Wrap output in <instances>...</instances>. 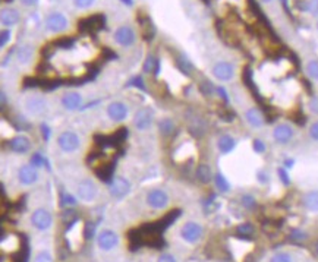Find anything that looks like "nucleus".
I'll return each instance as SVG.
<instances>
[{"label":"nucleus","mask_w":318,"mask_h":262,"mask_svg":"<svg viewBox=\"0 0 318 262\" xmlns=\"http://www.w3.org/2000/svg\"><path fill=\"white\" fill-rule=\"evenodd\" d=\"M9 38H11V32H9V31H2V32H0V47L8 43Z\"/></svg>","instance_id":"obj_46"},{"label":"nucleus","mask_w":318,"mask_h":262,"mask_svg":"<svg viewBox=\"0 0 318 262\" xmlns=\"http://www.w3.org/2000/svg\"><path fill=\"white\" fill-rule=\"evenodd\" d=\"M244 119H245L246 123L254 129H261L265 125V119L257 107H248L245 113H244Z\"/></svg>","instance_id":"obj_16"},{"label":"nucleus","mask_w":318,"mask_h":262,"mask_svg":"<svg viewBox=\"0 0 318 262\" xmlns=\"http://www.w3.org/2000/svg\"><path fill=\"white\" fill-rule=\"evenodd\" d=\"M305 11H308L309 14H312L314 16H318V0H309L305 5Z\"/></svg>","instance_id":"obj_38"},{"label":"nucleus","mask_w":318,"mask_h":262,"mask_svg":"<svg viewBox=\"0 0 318 262\" xmlns=\"http://www.w3.org/2000/svg\"><path fill=\"white\" fill-rule=\"evenodd\" d=\"M257 179H258L260 183L265 185V183H268V180H270V175H268L267 170L261 169V170H258V173H257Z\"/></svg>","instance_id":"obj_41"},{"label":"nucleus","mask_w":318,"mask_h":262,"mask_svg":"<svg viewBox=\"0 0 318 262\" xmlns=\"http://www.w3.org/2000/svg\"><path fill=\"white\" fill-rule=\"evenodd\" d=\"M104 24V19H103L102 15H93V16H88L85 19L79 21V28L84 29V31H97L100 29Z\"/></svg>","instance_id":"obj_21"},{"label":"nucleus","mask_w":318,"mask_h":262,"mask_svg":"<svg viewBox=\"0 0 318 262\" xmlns=\"http://www.w3.org/2000/svg\"><path fill=\"white\" fill-rule=\"evenodd\" d=\"M81 104H82V95L76 91H69L62 97V106L66 110H71V112L76 110L81 107Z\"/></svg>","instance_id":"obj_17"},{"label":"nucleus","mask_w":318,"mask_h":262,"mask_svg":"<svg viewBox=\"0 0 318 262\" xmlns=\"http://www.w3.org/2000/svg\"><path fill=\"white\" fill-rule=\"evenodd\" d=\"M255 233V227L251 223H242L236 227V234L239 237H251Z\"/></svg>","instance_id":"obj_28"},{"label":"nucleus","mask_w":318,"mask_h":262,"mask_svg":"<svg viewBox=\"0 0 318 262\" xmlns=\"http://www.w3.org/2000/svg\"><path fill=\"white\" fill-rule=\"evenodd\" d=\"M241 204L245 206L246 209H254L255 206H257V199L252 196V195H249V193H245L242 198H241Z\"/></svg>","instance_id":"obj_31"},{"label":"nucleus","mask_w":318,"mask_h":262,"mask_svg":"<svg viewBox=\"0 0 318 262\" xmlns=\"http://www.w3.org/2000/svg\"><path fill=\"white\" fill-rule=\"evenodd\" d=\"M211 75L220 82H231L236 75V69H235L233 63L221 60V62H217L211 68Z\"/></svg>","instance_id":"obj_5"},{"label":"nucleus","mask_w":318,"mask_h":262,"mask_svg":"<svg viewBox=\"0 0 318 262\" xmlns=\"http://www.w3.org/2000/svg\"><path fill=\"white\" fill-rule=\"evenodd\" d=\"M32 55H34V50L29 44H25L22 45L18 51H16V60L21 63V65H27L31 62L32 59Z\"/></svg>","instance_id":"obj_25"},{"label":"nucleus","mask_w":318,"mask_h":262,"mask_svg":"<svg viewBox=\"0 0 318 262\" xmlns=\"http://www.w3.org/2000/svg\"><path fill=\"white\" fill-rule=\"evenodd\" d=\"M157 262H177V261H176V258H174L172 253H163V255H160L159 256Z\"/></svg>","instance_id":"obj_45"},{"label":"nucleus","mask_w":318,"mask_h":262,"mask_svg":"<svg viewBox=\"0 0 318 262\" xmlns=\"http://www.w3.org/2000/svg\"><path fill=\"white\" fill-rule=\"evenodd\" d=\"M76 193H78V198L81 201H84V202H93L99 196V188H97L96 182H93L91 179H84V180H81L78 183Z\"/></svg>","instance_id":"obj_4"},{"label":"nucleus","mask_w":318,"mask_h":262,"mask_svg":"<svg viewBox=\"0 0 318 262\" xmlns=\"http://www.w3.org/2000/svg\"><path fill=\"white\" fill-rule=\"evenodd\" d=\"M277 176L280 177V182H282L283 185L289 186L290 177H289V173H288V170H286L285 167H279V169H277Z\"/></svg>","instance_id":"obj_37"},{"label":"nucleus","mask_w":318,"mask_h":262,"mask_svg":"<svg viewBox=\"0 0 318 262\" xmlns=\"http://www.w3.org/2000/svg\"><path fill=\"white\" fill-rule=\"evenodd\" d=\"M25 110L29 116L40 117L47 112V101L41 95H31L25 100Z\"/></svg>","instance_id":"obj_9"},{"label":"nucleus","mask_w":318,"mask_h":262,"mask_svg":"<svg viewBox=\"0 0 318 262\" xmlns=\"http://www.w3.org/2000/svg\"><path fill=\"white\" fill-rule=\"evenodd\" d=\"M195 175H197V179H198V182H201L204 185H207V183H210L211 180H213V172H211V167L208 166V164H200L198 167H197V172H195Z\"/></svg>","instance_id":"obj_24"},{"label":"nucleus","mask_w":318,"mask_h":262,"mask_svg":"<svg viewBox=\"0 0 318 262\" xmlns=\"http://www.w3.org/2000/svg\"><path fill=\"white\" fill-rule=\"evenodd\" d=\"M81 144L78 133L72 131L62 132L58 136V146L63 152H75Z\"/></svg>","instance_id":"obj_6"},{"label":"nucleus","mask_w":318,"mask_h":262,"mask_svg":"<svg viewBox=\"0 0 318 262\" xmlns=\"http://www.w3.org/2000/svg\"><path fill=\"white\" fill-rule=\"evenodd\" d=\"M29 164H31L32 167L38 169V167H43L44 164H47V161L44 160L43 155H41V154L35 152V154H34V155L31 157V160H29Z\"/></svg>","instance_id":"obj_35"},{"label":"nucleus","mask_w":318,"mask_h":262,"mask_svg":"<svg viewBox=\"0 0 318 262\" xmlns=\"http://www.w3.org/2000/svg\"><path fill=\"white\" fill-rule=\"evenodd\" d=\"M18 179L22 185L31 186V185L38 182L40 175H38V170L35 167H32L31 164H25L18 170Z\"/></svg>","instance_id":"obj_15"},{"label":"nucleus","mask_w":318,"mask_h":262,"mask_svg":"<svg viewBox=\"0 0 318 262\" xmlns=\"http://www.w3.org/2000/svg\"><path fill=\"white\" fill-rule=\"evenodd\" d=\"M106 113L113 122H123L129 116V107L123 101H112L107 106Z\"/></svg>","instance_id":"obj_11"},{"label":"nucleus","mask_w":318,"mask_h":262,"mask_svg":"<svg viewBox=\"0 0 318 262\" xmlns=\"http://www.w3.org/2000/svg\"><path fill=\"white\" fill-rule=\"evenodd\" d=\"M34 262H53V255L49 250H41L35 255Z\"/></svg>","instance_id":"obj_34"},{"label":"nucleus","mask_w":318,"mask_h":262,"mask_svg":"<svg viewBox=\"0 0 318 262\" xmlns=\"http://www.w3.org/2000/svg\"><path fill=\"white\" fill-rule=\"evenodd\" d=\"M125 5H132V0H125Z\"/></svg>","instance_id":"obj_51"},{"label":"nucleus","mask_w":318,"mask_h":262,"mask_svg":"<svg viewBox=\"0 0 318 262\" xmlns=\"http://www.w3.org/2000/svg\"><path fill=\"white\" fill-rule=\"evenodd\" d=\"M290 237H292V240H296V242H302L306 239V233L304 232H301V230H295L293 233L290 234Z\"/></svg>","instance_id":"obj_44"},{"label":"nucleus","mask_w":318,"mask_h":262,"mask_svg":"<svg viewBox=\"0 0 318 262\" xmlns=\"http://www.w3.org/2000/svg\"><path fill=\"white\" fill-rule=\"evenodd\" d=\"M261 3H265V5H268V3H271L273 0H260Z\"/></svg>","instance_id":"obj_50"},{"label":"nucleus","mask_w":318,"mask_h":262,"mask_svg":"<svg viewBox=\"0 0 318 262\" xmlns=\"http://www.w3.org/2000/svg\"><path fill=\"white\" fill-rule=\"evenodd\" d=\"M113 38H115V41L119 45H122V47H130V45H133L135 41H137V34H135L133 28L129 27V25H122V27H119L115 31Z\"/></svg>","instance_id":"obj_13"},{"label":"nucleus","mask_w":318,"mask_h":262,"mask_svg":"<svg viewBox=\"0 0 318 262\" xmlns=\"http://www.w3.org/2000/svg\"><path fill=\"white\" fill-rule=\"evenodd\" d=\"M236 139L232 136L231 133H223L221 136H218L217 139V149L221 152V154H231L232 151L236 148Z\"/></svg>","instance_id":"obj_20"},{"label":"nucleus","mask_w":318,"mask_h":262,"mask_svg":"<svg viewBox=\"0 0 318 262\" xmlns=\"http://www.w3.org/2000/svg\"><path fill=\"white\" fill-rule=\"evenodd\" d=\"M315 252H317V253H318V240H317V242H315Z\"/></svg>","instance_id":"obj_52"},{"label":"nucleus","mask_w":318,"mask_h":262,"mask_svg":"<svg viewBox=\"0 0 318 262\" xmlns=\"http://www.w3.org/2000/svg\"><path fill=\"white\" fill-rule=\"evenodd\" d=\"M302 204L309 213H318V189L306 192L302 198Z\"/></svg>","instance_id":"obj_22"},{"label":"nucleus","mask_w":318,"mask_h":262,"mask_svg":"<svg viewBox=\"0 0 318 262\" xmlns=\"http://www.w3.org/2000/svg\"><path fill=\"white\" fill-rule=\"evenodd\" d=\"M308 135H309V138L312 141H317L318 142V120L314 122V123H311V126L308 129Z\"/></svg>","instance_id":"obj_40"},{"label":"nucleus","mask_w":318,"mask_h":262,"mask_svg":"<svg viewBox=\"0 0 318 262\" xmlns=\"http://www.w3.org/2000/svg\"><path fill=\"white\" fill-rule=\"evenodd\" d=\"M216 91H217V92H218V94H220V97H221V98H223L224 101L229 102V94H228V91H226L224 88H223V87H217Z\"/></svg>","instance_id":"obj_47"},{"label":"nucleus","mask_w":318,"mask_h":262,"mask_svg":"<svg viewBox=\"0 0 318 262\" xmlns=\"http://www.w3.org/2000/svg\"><path fill=\"white\" fill-rule=\"evenodd\" d=\"M2 248L6 249V250H15V249L18 248V240H16V237H15V236H9V237L2 243Z\"/></svg>","instance_id":"obj_36"},{"label":"nucleus","mask_w":318,"mask_h":262,"mask_svg":"<svg viewBox=\"0 0 318 262\" xmlns=\"http://www.w3.org/2000/svg\"><path fill=\"white\" fill-rule=\"evenodd\" d=\"M5 102H6V97H5V94H2V92H0V107H2V106H5Z\"/></svg>","instance_id":"obj_49"},{"label":"nucleus","mask_w":318,"mask_h":262,"mask_svg":"<svg viewBox=\"0 0 318 262\" xmlns=\"http://www.w3.org/2000/svg\"><path fill=\"white\" fill-rule=\"evenodd\" d=\"M62 202H63V205H66V206H73V205L76 204V199H75V196H72V195L65 193V195H63Z\"/></svg>","instance_id":"obj_43"},{"label":"nucleus","mask_w":318,"mask_h":262,"mask_svg":"<svg viewBox=\"0 0 318 262\" xmlns=\"http://www.w3.org/2000/svg\"><path fill=\"white\" fill-rule=\"evenodd\" d=\"M94 2H96V0H73L75 6H76V8H81V9H87V8H89Z\"/></svg>","instance_id":"obj_42"},{"label":"nucleus","mask_w":318,"mask_h":262,"mask_svg":"<svg viewBox=\"0 0 318 262\" xmlns=\"http://www.w3.org/2000/svg\"><path fill=\"white\" fill-rule=\"evenodd\" d=\"M19 12L14 8H3L0 11V24L5 27H14L19 22Z\"/></svg>","instance_id":"obj_18"},{"label":"nucleus","mask_w":318,"mask_h":262,"mask_svg":"<svg viewBox=\"0 0 318 262\" xmlns=\"http://www.w3.org/2000/svg\"><path fill=\"white\" fill-rule=\"evenodd\" d=\"M31 224L34 229L40 232H46L53 226V216L46 208H37L31 214Z\"/></svg>","instance_id":"obj_2"},{"label":"nucleus","mask_w":318,"mask_h":262,"mask_svg":"<svg viewBox=\"0 0 318 262\" xmlns=\"http://www.w3.org/2000/svg\"><path fill=\"white\" fill-rule=\"evenodd\" d=\"M275 142L279 145H288L290 141L295 138V129L289 123H279L273 128V133H271Z\"/></svg>","instance_id":"obj_8"},{"label":"nucleus","mask_w":318,"mask_h":262,"mask_svg":"<svg viewBox=\"0 0 318 262\" xmlns=\"http://www.w3.org/2000/svg\"><path fill=\"white\" fill-rule=\"evenodd\" d=\"M270 262H293V258L288 252H277L270 258Z\"/></svg>","instance_id":"obj_32"},{"label":"nucleus","mask_w":318,"mask_h":262,"mask_svg":"<svg viewBox=\"0 0 318 262\" xmlns=\"http://www.w3.org/2000/svg\"><path fill=\"white\" fill-rule=\"evenodd\" d=\"M305 73L312 79V81H318V60L314 59V60H309L306 65H305Z\"/></svg>","instance_id":"obj_29"},{"label":"nucleus","mask_w":318,"mask_h":262,"mask_svg":"<svg viewBox=\"0 0 318 262\" xmlns=\"http://www.w3.org/2000/svg\"><path fill=\"white\" fill-rule=\"evenodd\" d=\"M252 149H254V152H257V154H264L265 151H267V145H265V142L260 139V138H255L254 141H252Z\"/></svg>","instance_id":"obj_33"},{"label":"nucleus","mask_w":318,"mask_h":262,"mask_svg":"<svg viewBox=\"0 0 318 262\" xmlns=\"http://www.w3.org/2000/svg\"><path fill=\"white\" fill-rule=\"evenodd\" d=\"M130 188H132V185H130V182L126 177L117 176V177H115V179L110 182L109 190H110V195H112L113 198L120 199V198H125V196L129 193Z\"/></svg>","instance_id":"obj_12"},{"label":"nucleus","mask_w":318,"mask_h":262,"mask_svg":"<svg viewBox=\"0 0 318 262\" xmlns=\"http://www.w3.org/2000/svg\"><path fill=\"white\" fill-rule=\"evenodd\" d=\"M308 109H309V112L314 115V116H318V95H314L309 102H308Z\"/></svg>","instance_id":"obj_39"},{"label":"nucleus","mask_w":318,"mask_h":262,"mask_svg":"<svg viewBox=\"0 0 318 262\" xmlns=\"http://www.w3.org/2000/svg\"><path fill=\"white\" fill-rule=\"evenodd\" d=\"M46 27L52 32H62L68 28V19L60 12H53L46 18Z\"/></svg>","instance_id":"obj_14"},{"label":"nucleus","mask_w":318,"mask_h":262,"mask_svg":"<svg viewBox=\"0 0 318 262\" xmlns=\"http://www.w3.org/2000/svg\"><path fill=\"white\" fill-rule=\"evenodd\" d=\"M174 122L169 117H164L159 122V132L163 136H170L174 132Z\"/></svg>","instance_id":"obj_26"},{"label":"nucleus","mask_w":318,"mask_h":262,"mask_svg":"<svg viewBox=\"0 0 318 262\" xmlns=\"http://www.w3.org/2000/svg\"><path fill=\"white\" fill-rule=\"evenodd\" d=\"M68 243L73 249L78 248V245L81 243V236H82V224L81 223H75L73 227L68 232Z\"/></svg>","instance_id":"obj_23"},{"label":"nucleus","mask_w":318,"mask_h":262,"mask_svg":"<svg viewBox=\"0 0 318 262\" xmlns=\"http://www.w3.org/2000/svg\"><path fill=\"white\" fill-rule=\"evenodd\" d=\"M9 146H11L12 151L18 152V154H25L31 149V139L27 138L25 135H18V136L11 139Z\"/></svg>","instance_id":"obj_19"},{"label":"nucleus","mask_w":318,"mask_h":262,"mask_svg":"<svg viewBox=\"0 0 318 262\" xmlns=\"http://www.w3.org/2000/svg\"><path fill=\"white\" fill-rule=\"evenodd\" d=\"M153 122H154V113L150 107H143V109L137 110L133 115V119H132L135 129L140 132L148 131L151 128Z\"/></svg>","instance_id":"obj_3"},{"label":"nucleus","mask_w":318,"mask_h":262,"mask_svg":"<svg viewBox=\"0 0 318 262\" xmlns=\"http://www.w3.org/2000/svg\"><path fill=\"white\" fill-rule=\"evenodd\" d=\"M179 234H180L184 242H187L189 245H195V243H198L203 239L204 227L197 221H187L180 227Z\"/></svg>","instance_id":"obj_1"},{"label":"nucleus","mask_w":318,"mask_h":262,"mask_svg":"<svg viewBox=\"0 0 318 262\" xmlns=\"http://www.w3.org/2000/svg\"><path fill=\"white\" fill-rule=\"evenodd\" d=\"M117 245H119V234L110 229H104L97 236V246L104 252L113 250Z\"/></svg>","instance_id":"obj_10"},{"label":"nucleus","mask_w":318,"mask_h":262,"mask_svg":"<svg viewBox=\"0 0 318 262\" xmlns=\"http://www.w3.org/2000/svg\"><path fill=\"white\" fill-rule=\"evenodd\" d=\"M37 2H38V0H21V3H22L24 6H34Z\"/></svg>","instance_id":"obj_48"},{"label":"nucleus","mask_w":318,"mask_h":262,"mask_svg":"<svg viewBox=\"0 0 318 262\" xmlns=\"http://www.w3.org/2000/svg\"><path fill=\"white\" fill-rule=\"evenodd\" d=\"M213 180H214V183H216L217 189L220 190V192H229L231 190V183H229V180L226 179V176L221 175V173H216L214 177H213Z\"/></svg>","instance_id":"obj_27"},{"label":"nucleus","mask_w":318,"mask_h":262,"mask_svg":"<svg viewBox=\"0 0 318 262\" xmlns=\"http://www.w3.org/2000/svg\"><path fill=\"white\" fill-rule=\"evenodd\" d=\"M317 28H318V22H317Z\"/></svg>","instance_id":"obj_53"},{"label":"nucleus","mask_w":318,"mask_h":262,"mask_svg":"<svg viewBox=\"0 0 318 262\" xmlns=\"http://www.w3.org/2000/svg\"><path fill=\"white\" fill-rule=\"evenodd\" d=\"M156 65H157V60L154 56H148V58L145 59L144 65H143V72L144 73H153L156 71Z\"/></svg>","instance_id":"obj_30"},{"label":"nucleus","mask_w":318,"mask_h":262,"mask_svg":"<svg viewBox=\"0 0 318 262\" xmlns=\"http://www.w3.org/2000/svg\"><path fill=\"white\" fill-rule=\"evenodd\" d=\"M145 201H147V205L153 209H164L170 202V196L166 190L153 189L147 193Z\"/></svg>","instance_id":"obj_7"}]
</instances>
